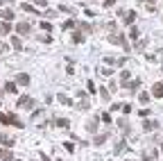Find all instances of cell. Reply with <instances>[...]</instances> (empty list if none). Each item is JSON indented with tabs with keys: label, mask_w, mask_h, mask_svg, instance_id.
Masks as SVG:
<instances>
[{
	"label": "cell",
	"mask_w": 163,
	"mask_h": 161,
	"mask_svg": "<svg viewBox=\"0 0 163 161\" xmlns=\"http://www.w3.org/2000/svg\"><path fill=\"white\" fill-rule=\"evenodd\" d=\"M0 18H5V21H11V18H14V11H11V9H2V11H0Z\"/></svg>",
	"instance_id": "8"
},
{
	"label": "cell",
	"mask_w": 163,
	"mask_h": 161,
	"mask_svg": "<svg viewBox=\"0 0 163 161\" xmlns=\"http://www.w3.org/2000/svg\"><path fill=\"white\" fill-rule=\"evenodd\" d=\"M111 73H113L111 68H102V75H104V77H109V75H111Z\"/></svg>",
	"instance_id": "24"
},
{
	"label": "cell",
	"mask_w": 163,
	"mask_h": 161,
	"mask_svg": "<svg viewBox=\"0 0 163 161\" xmlns=\"http://www.w3.org/2000/svg\"><path fill=\"white\" fill-rule=\"evenodd\" d=\"M11 159H14V154H11L9 150H5L2 152V161H11Z\"/></svg>",
	"instance_id": "19"
},
{
	"label": "cell",
	"mask_w": 163,
	"mask_h": 161,
	"mask_svg": "<svg viewBox=\"0 0 163 161\" xmlns=\"http://www.w3.org/2000/svg\"><path fill=\"white\" fill-rule=\"evenodd\" d=\"M161 150H163V145H161Z\"/></svg>",
	"instance_id": "31"
},
{
	"label": "cell",
	"mask_w": 163,
	"mask_h": 161,
	"mask_svg": "<svg viewBox=\"0 0 163 161\" xmlns=\"http://www.w3.org/2000/svg\"><path fill=\"white\" fill-rule=\"evenodd\" d=\"M11 48H14V50H21L23 48V43H21L18 36H11Z\"/></svg>",
	"instance_id": "12"
},
{
	"label": "cell",
	"mask_w": 163,
	"mask_h": 161,
	"mask_svg": "<svg viewBox=\"0 0 163 161\" xmlns=\"http://www.w3.org/2000/svg\"><path fill=\"white\" fill-rule=\"evenodd\" d=\"M41 27H43V30H52V25H50L48 21H43V23H41Z\"/></svg>",
	"instance_id": "25"
},
{
	"label": "cell",
	"mask_w": 163,
	"mask_h": 161,
	"mask_svg": "<svg viewBox=\"0 0 163 161\" xmlns=\"http://www.w3.org/2000/svg\"><path fill=\"white\" fill-rule=\"evenodd\" d=\"M127 79H129V71H122V73H120V82L127 84Z\"/></svg>",
	"instance_id": "17"
},
{
	"label": "cell",
	"mask_w": 163,
	"mask_h": 161,
	"mask_svg": "<svg viewBox=\"0 0 163 161\" xmlns=\"http://www.w3.org/2000/svg\"><path fill=\"white\" fill-rule=\"evenodd\" d=\"M100 95H102V100H104V102L111 100V93H109V89H100Z\"/></svg>",
	"instance_id": "14"
},
{
	"label": "cell",
	"mask_w": 163,
	"mask_h": 161,
	"mask_svg": "<svg viewBox=\"0 0 163 161\" xmlns=\"http://www.w3.org/2000/svg\"><path fill=\"white\" fill-rule=\"evenodd\" d=\"M152 95L154 98H163V82H156L152 86Z\"/></svg>",
	"instance_id": "4"
},
{
	"label": "cell",
	"mask_w": 163,
	"mask_h": 161,
	"mask_svg": "<svg viewBox=\"0 0 163 161\" xmlns=\"http://www.w3.org/2000/svg\"><path fill=\"white\" fill-rule=\"evenodd\" d=\"M5 91H7V93H18V91H16V84H14V82H7V84H5Z\"/></svg>",
	"instance_id": "13"
},
{
	"label": "cell",
	"mask_w": 163,
	"mask_h": 161,
	"mask_svg": "<svg viewBox=\"0 0 163 161\" xmlns=\"http://www.w3.org/2000/svg\"><path fill=\"white\" fill-rule=\"evenodd\" d=\"M55 125H57V127H68L70 123H68L66 118H57V120H55Z\"/></svg>",
	"instance_id": "15"
},
{
	"label": "cell",
	"mask_w": 163,
	"mask_h": 161,
	"mask_svg": "<svg viewBox=\"0 0 163 161\" xmlns=\"http://www.w3.org/2000/svg\"><path fill=\"white\" fill-rule=\"evenodd\" d=\"M16 84L27 86V84H30V75H25V73H18V75H16Z\"/></svg>",
	"instance_id": "5"
},
{
	"label": "cell",
	"mask_w": 163,
	"mask_h": 161,
	"mask_svg": "<svg viewBox=\"0 0 163 161\" xmlns=\"http://www.w3.org/2000/svg\"><path fill=\"white\" fill-rule=\"evenodd\" d=\"M150 2H154V0H150Z\"/></svg>",
	"instance_id": "29"
},
{
	"label": "cell",
	"mask_w": 163,
	"mask_h": 161,
	"mask_svg": "<svg viewBox=\"0 0 163 161\" xmlns=\"http://www.w3.org/2000/svg\"><path fill=\"white\" fill-rule=\"evenodd\" d=\"M16 32H18L21 36H25V34L32 32V27H30V23H18V25H16Z\"/></svg>",
	"instance_id": "3"
},
{
	"label": "cell",
	"mask_w": 163,
	"mask_h": 161,
	"mask_svg": "<svg viewBox=\"0 0 163 161\" xmlns=\"http://www.w3.org/2000/svg\"><path fill=\"white\" fill-rule=\"evenodd\" d=\"M21 7H23V9H25V11H30V14H39V11H36V9H34V7H32V5H27V2H25V5H21Z\"/></svg>",
	"instance_id": "18"
},
{
	"label": "cell",
	"mask_w": 163,
	"mask_h": 161,
	"mask_svg": "<svg viewBox=\"0 0 163 161\" xmlns=\"http://www.w3.org/2000/svg\"><path fill=\"white\" fill-rule=\"evenodd\" d=\"M75 25H77V23H75V21H66V23H63V30H73Z\"/></svg>",
	"instance_id": "20"
},
{
	"label": "cell",
	"mask_w": 163,
	"mask_h": 161,
	"mask_svg": "<svg viewBox=\"0 0 163 161\" xmlns=\"http://www.w3.org/2000/svg\"><path fill=\"white\" fill-rule=\"evenodd\" d=\"M129 34H131V39H138V27H131Z\"/></svg>",
	"instance_id": "22"
},
{
	"label": "cell",
	"mask_w": 163,
	"mask_h": 161,
	"mask_svg": "<svg viewBox=\"0 0 163 161\" xmlns=\"http://www.w3.org/2000/svg\"><path fill=\"white\" fill-rule=\"evenodd\" d=\"M120 111H125V113H129V111H131V105H122V109H120Z\"/></svg>",
	"instance_id": "26"
},
{
	"label": "cell",
	"mask_w": 163,
	"mask_h": 161,
	"mask_svg": "<svg viewBox=\"0 0 163 161\" xmlns=\"http://www.w3.org/2000/svg\"><path fill=\"white\" fill-rule=\"evenodd\" d=\"M107 141V134H100V136H95V145H100V143Z\"/></svg>",
	"instance_id": "21"
},
{
	"label": "cell",
	"mask_w": 163,
	"mask_h": 161,
	"mask_svg": "<svg viewBox=\"0 0 163 161\" xmlns=\"http://www.w3.org/2000/svg\"><path fill=\"white\" fill-rule=\"evenodd\" d=\"M2 152H5V150H2V148H0V159H2Z\"/></svg>",
	"instance_id": "28"
},
{
	"label": "cell",
	"mask_w": 163,
	"mask_h": 161,
	"mask_svg": "<svg viewBox=\"0 0 163 161\" xmlns=\"http://www.w3.org/2000/svg\"><path fill=\"white\" fill-rule=\"evenodd\" d=\"M0 5H2V0H0Z\"/></svg>",
	"instance_id": "30"
},
{
	"label": "cell",
	"mask_w": 163,
	"mask_h": 161,
	"mask_svg": "<svg viewBox=\"0 0 163 161\" xmlns=\"http://www.w3.org/2000/svg\"><path fill=\"white\" fill-rule=\"evenodd\" d=\"M34 105H36V102H34L30 95H23L21 100H18V109H21V107H27V109H32Z\"/></svg>",
	"instance_id": "2"
},
{
	"label": "cell",
	"mask_w": 163,
	"mask_h": 161,
	"mask_svg": "<svg viewBox=\"0 0 163 161\" xmlns=\"http://www.w3.org/2000/svg\"><path fill=\"white\" fill-rule=\"evenodd\" d=\"M34 5H39V7H45V5H48V0H34Z\"/></svg>",
	"instance_id": "23"
},
{
	"label": "cell",
	"mask_w": 163,
	"mask_h": 161,
	"mask_svg": "<svg viewBox=\"0 0 163 161\" xmlns=\"http://www.w3.org/2000/svg\"><path fill=\"white\" fill-rule=\"evenodd\" d=\"M0 123L2 125H14V127H23V120H18L14 113H2L0 111Z\"/></svg>",
	"instance_id": "1"
},
{
	"label": "cell",
	"mask_w": 163,
	"mask_h": 161,
	"mask_svg": "<svg viewBox=\"0 0 163 161\" xmlns=\"http://www.w3.org/2000/svg\"><path fill=\"white\" fill-rule=\"evenodd\" d=\"M9 32H11V25L7 21H2V23H0V34H9Z\"/></svg>",
	"instance_id": "11"
},
{
	"label": "cell",
	"mask_w": 163,
	"mask_h": 161,
	"mask_svg": "<svg viewBox=\"0 0 163 161\" xmlns=\"http://www.w3.org/2000/svg\"><path fill=\"white\" fill-rule=\"evenodd\" d=\"M97 123H100L97 118H91L89 123H86V129H89V132H97Z\"/></svg>",
	"instance_id": "7"
},
{
	"label": "cell",
	"mask_w": 163,
	"mask_h": 161,
	"mask_svg": "<svg viewBox=\"0 0 163 161\" xmlns=\"http://www.w3.org/2000/svg\"><path fill=\"white\" fill-rule=\"evenodd\" d=\"M57 100H59L61 105H73V100H70V98H68L66 93H59V95H57Z\"/></svg>",
	"instance_id": "10"
},
{
	"label": "cell",
	"mask_w": 163,
	"mask_h": 161,
	"mask_svg": "<svg viewBox=\"0 0 163 161\" xmlns=\"http://www.w3.org/2000/svg\"><path fill=\"white\" fill-rule=\"evenodd\" d=\"M134 21H136V11H127V14H125V23H127V25H131Z\"/></svg>",
	"instance_id": "9"
},
{
	"label": "cell",
	"mask_w": 163,
	"mask_h": 161,
	"mask_svg": "<svg viewBox=\"0 0 163 161\" xmlns=\"http://www.w3.org/2000/svg\"><path fill=\"white\" fill-rule=\"evenodd\" d=\"M156 127H159L156 120H145V123H143V129H145V132H154Z\"/></svg>",
	"instance_id": "6"
},
{
	"label": "cell",
	"mask_w": 163,
	"mask_h": 161,
	"mask_svg": "<svg viewBox=\"0 0 163 161\" xmlns=\"http://www.w3.org/2000/svg\"><path fill=\"white\" fill-rule=\"evenodd\" d=\"M73 41L75 43H82V41H84V32H75L73 34Z\"/></svg>",
	"instance_id": "16"
},
{
	"label": "cell",
	"mask_w": 163,
	"mask_h": 161,
	"mask_svg": "<svg viewBox=\"0 0 163 161\" xmlns=\"http://www.w3.org/2000/svg\"><path fill=\"white\" fill-rule=\"evenodd\" d=\"M113 2H116V0H104V7H111Z\"/></svg>",
	"instance_id": "27"
}]
</instances>
